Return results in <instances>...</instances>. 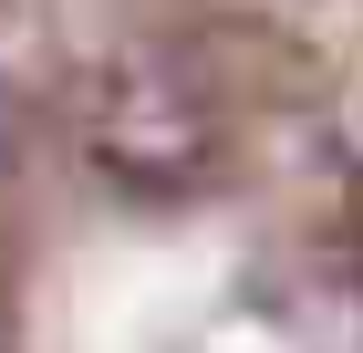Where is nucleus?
<instances>
[{
    "label": "nucleus",
    "instance_id": "1",
    "mask_svg": "<svg viewBox=\"0 0 363 353\" xmlns=\"http://www.w3.org/2000/svg\"><path fill=\"white\" fill-rule=\"evenodd\" d=\"M94 166H104L114 188H135V197L197 188V166H208V104L167 63L104 73V94H94Z\"/></svg>",
    "mask_w": 363,
    "mask_h": 353
}]
</instances>
